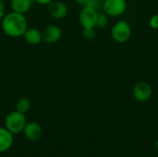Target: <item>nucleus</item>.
Segmentation results:
<instances>
[{
  "mask_svg": "<svg viewBox=\"0 0 158 157\" xmlns=\"http://www.w3.org/2000/svg\"><path fill=\"white\" fill-rule=\"evenodd\" d=\"M104 1L105 0H88L86 6H90V7H92L97 11H100L101 9H103Z\"/></svg>",
  "mask_w": 158,
  "mask_h": 157,
  "instance_id": "nucleus-15",
  "label": "nucleus"
},
{
  "mask_svg": "<svg viewBox=\"0 0 158 157\" xmlns=\"http://www.w3.org/2000/svg\"><path fill=\"white\" fill-rule=\"evenodd\" d=\"M47 10L49 15L56 19H62L68 15V6L65 3L58 0H53L49 5H47Z\"/></svg>",
  "mask_w": 158,
  "mask_h": 157,
  "instance_id": "nucleus-8",
  "label": "nucleus"
},
{
  "mask_svg": "<svg viewBox=\"0 0 158 157\" xmlns=\"http://www.w3.org/2000/svg\"><path fill=\"white\" fill-rule=\"evenodd\" d=\"M149 26L154 29V30H158V13L154 14L150 19H149Z\"/></svg>",
  "mask_w": 158,
  "mask_h": 157,
  "instance_id": "nucleus-17",
  "label": "nucleus"
},
{
  "mask_svg": "<svg viewBox=\"0 0 158 157\" xmlns=\"http://www.w3.org/2000/svg\"><path fill=\"white\" fill-rule=\"evenodd\" d=\"M127 0H105L103 11L109 17H119L127 10Z\"/></svg>",
  "mask_w": 158,
  "mask_h": 157,
  "instance_id": "nucleus-4",
  "label": "nucleus"
},
{
  "mask_svg": "<svg viewBox=\"0 0 158 157\" xmlns=\"http://www.w3.org/2000/svg\"><path fill=\"white\" fill-rule=\"evenodd\" d=\"M43 32V41L48 43H54L60 40L62 36L61 29L56 25H48Z\"/></svg>",
  "mask_w": 158,
  "mask_h": 157,
  "instance_id": "nucleus-9",
  "label": "nucleus"
},
{
  "mask_svg": "<svg viewBox=\"0 0 158 157\" xmlns=\"http://www.w3.org/2000/svg\"><path fill=\"white\" fill-rule=\"evenodd\" d=\"M108 15L105 11H98L97 14V20H96V27L98 28H105L108 24Z\"/></svg>",
  "mask_w": 158,
  "mask_h": 157,
  "instance_id": "nucleus-14",
  "label": "nucleus"
},
{
  "mask_svg": "<svg viewBox=\"0 0 158 157\" xmlns=\"http://www.w3.org/2000/svg\"><path fill=\"white\" fill-rule=\"evenodd\" d=\"M52 1L53 0H34L35 3H37L39 5H45V6L49 5Z\"/></svg>",
  "mask_w": 158,
  "mask_h": 157,
  "instance_id": "nucleus-19",
  "label": "nucleus"
},
{
  "mask_svg": "<svg viewBox=\"0 0 158 157\" xmlns=\"http://www.w3.org/2000/svg\"><path fill=\"white\" fill-rule=\"evenodd\" d=\"M34 0H10V7L12 11L25 14L31 10Z\"/></svg>",
  "mask_w": 158,
  "mask_h": 157,
  "instance_id": "nucleus-11",
  "label": "nucleus"
},
{
  "mask_svg": "<svg viewBox=\"0 0 158 157\" xmlns=\"http://www.w3.org/2000/svg\"><path fill=\"white\" fill-rule=\"evenodd\" d=\"M1 27L5 34L17 38L23 36L28 29V21L24 14L11 11L6 13L1 19Z\"/></svg>",
  "mask_w": 158,
  "mask_h": 157,
  "instance_id": "nucleus-1",
  "label": "nucleus"
},
{
  "mask_svg": "<svg viewBox=\"0 0 158 157\" xmlns=\"http://www.w3.org/2000/svg\"><path fill=\"white\" fill-rule=\"evenodd\" d=\"M24 40L32 45H36L43 41V32L36 28H28L23 34Z\"/></svg>",
  "mask_w": 158,
  "mask_h": 157,
  "instance_id": "nucleus-12",
  "label": "nucleus"
},
{
  "mask_svg": "<svg viewBox=\"0 0 158 157\" xmlns=\"http://www.w3.org/2000/svg\"><path fill=\"white\" fill-rule=\"evenodd\" d=\"M78 5H81V6H86V4H87V2H88V0H74Z\"/></svg>",
  "mask_w": 158,
  "mask_h": 157,
  "instance_id": "nucleus-20",
  "label": "nucleus"
},
{
  "mask_svg": "<svg viewBox=\"0 0 158 157\" xmlns=\"http://www.w3.org/2000/svg\"><path fill=\"white\" fill-rule=\"evenodd\" d=\"M22 132L27 140L31 142H37L42 138L44 130L42 126L38 122L31 121L27 122Z\"/></svg>",
  "mask_w": 158,
  "mask_h": 157,
  "instance_id": "nucleus-7",
  "label": "nucleus"
},
{
  "mask_svg": "<svg viewBox=\"0 0 158 157\" xmlns=\"http://www.w3.org/2000/svg\"><path fill=\"white\" fill-rule=\"evenodd\" d=\"M97 14L98 11L84 6L82 7V9L80 12V16H79V20H80V24L82 27V29L84 28H95L96 27V20H97Z\"/></svg>",
  "mask_w": 158,
  "mask_h": 157,
  "instance_id": "nucleus-5",
  "label": "nucleus"
},
{
  "mask_svg": "<svg viewBox=\"0 0 158 157\" xmlns=\"http://www.w3.org/2000/svg\"><path fill=\"white\" fill-rule=\"evenodd\" d=\"M31 103L30 99L27 97H20L16 103V110L23 114H26L27 112H29L31 109Z\"/></svg>",
  "mask_w": 158,
  "mask_h": 157,
  "instance_id": "nucleus-13",
  "label": "nucleus"
},
{
  "mask_svg": "<svg viewBox=\"0 0 158 157\" xmlns=\"http://www.w3.org/2000/svg\"><path fill=\"white\" fill-rule=\"evenodd\" d=\"M14 143V135L5 127H0V154L8 151Z\"/></svg>",
  "mask_w": 158,
  "mask_h": 157,
  "instance_id": "nucleus-10",
  "label": "nucleus"
},
{
  "mask_svg": "<svg viewBox=\"0 0 158 157\" xmlns=\"http://www.w3.org/2000/svg\"><path fill=\"white\" fill-rule=\"evenodd\" d=\"M82 36L87 40H93L96 36L94 28H84L82 29Z\"/></svg>",
  "mask_w": 158,
  "mask_h": 157,
  "instance_id": "nucleus-16",
  "label": "nucleus"
},
{
  "mask_svg": "<svg viewBox=\"0 0 158 157\" xmlns=\"http://www.w3.org/2000/svg\"><path fill=\"white\" fill-rule=\"evenodd\" d=\"M132 33L131 24L126 20H118L116 22L110 31L111 38L118 43H123L130 40Z\"/></svg>",
  "mask_w": 158,
  "mask_h": 157,
  "instance_id": "nucleus-3",
  "label": "nucleus"
},
{
  "mask_svg": "<svg viewBox=\"0 0 158 157\" xmlns=\"http://www.w3.org/2000/svg\"><path fill=\"white\" fill-rule=\"evenodd\" d=\"M27 124L25 114L17 110L8 113L5 118V128L7 129L13 135L19 134L23 131Z\"/></svg>",
  "mask_w": 158,
  "mask_h": 157,
  "instance_id": "nucleus-2",
  "label": "nucleus"
},
{
  "mask_svg": "<svg viewBox=\"0 0 158 157\" xmlns=\"http://www.w3.org/2000/svg\"><path fill=\"white\" fill-rule=\"evenodd\" d=\"M156 149H157V151H158V141L156 142Z\"/></svg>",
  "mask_w": 158,
  "mask_h": 157,
  "instance_id": "nucleus-21",
  "label": "nucleus"
},
{
  "mask_svg": "<svg viewBox=\"0 0 158 157\" xmlns=\"http://www.w3.org/2000/svg\"><path fill=\"white\" fill-rule=\"evenodd\" d=\"M153 93L151 85L146 81H139L136 83L132 89V95L134 99L138 102L148 101Z\"/></svg>",
  "mask_w": 158,
  "mask_h": 157,
  "instance_id": "nucleus-6",
  "label": "nucleus"
},
{
  "mask_svg": "<svg viewBox=\"0 0 158 157\" xmlns=\"http://www.w3.org/2000/svg\"><path fill=\"white\" fill-rule=\"evenodd\" d=\"M5 0H0V19L4 18L6 13V4L4 2Z\"/></svg>",
  "mask_w": 158,
  "mask_h": 157,
  "instance_id": "nucleus-18",
  "label": "nucleus"
}]
</instances>
